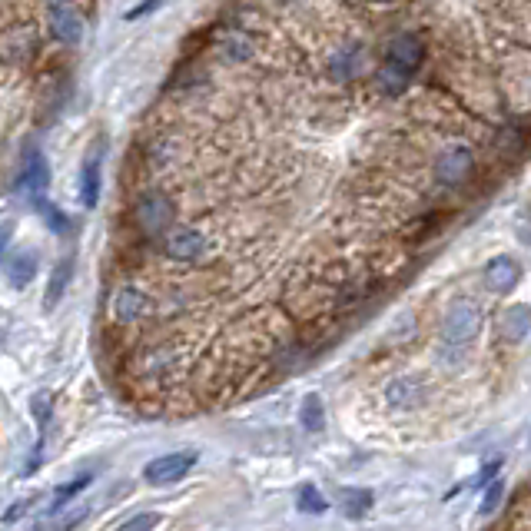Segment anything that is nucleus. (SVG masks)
Listing matches in <instances>:
<instances>
[{
    "label": "nucleus",
    "instance_id": "obj_30",
    "mask_svg": "<svg viewBox=\"0 0 531 531\" xmlns=\"http://www.w3.org/2000/svg\"><path fill=\"white\" fill-rule=\"evenodd\" d=\"M7 239H10V229H0V253L7 249Z\"/></svg>",
    "mask_w": 531,
    "mask_h": 531
},
{
    "label": "nucleus",
    "instance_id": "obj_5",
    "mask_svg": "<svg viewBox=\"0 0 531 531\" xmlns=\"http://www.w3.org/2000/svg\"><path fill=\"white\" fill-rule=\"evenodd\" d=\"M475 170V156L462 143H455V147H445L439 153V160H435V176H439L442 186H462L468 176Z\"/></svg>",
    "mask_w": 531,
    "mask_h": 531
},
{
    "label": "nucleus",
    "instance_id": "obj_31",
    "mask_svg": "<svg viewBox=\"0 0 531 531\" xmlns=\"http://www.w3.org/2000/svg\"><path fill=\"white\" fill-rule=\"evenodd\" d=\"M54 4H74V0H47V7H54Z\"/></svg>",
    "mask_w": 531,
    "mask_h": 531
},
{
    "label": "nucleus",
    "instance_id": "obj_21",
    "mask_svg": "<svg viewBox=\"0 0 531 531\" xmlns=\"http://www.w3.org/2000/svg\"><path fill=\"white\" fill-rule=\"evenodd\" d=\"M296 505H299V512H309V515H322L329 508L326 498H322V492H319L316 485H303V488H299Z\"/></svg>",
    "mask_w": 531,
    "mask_h": 531
},
{
    "label": "nucleus",
    "instance_id": "obj_11",
    "mask_svg": "<svg viewBox=\"0 0 531 531\" xmlns=\"http://www.w3.org/2000/svg\"><path fill=\"white\" fill-rule=\"evenodd\" d=\"M518 279H522V266H518L512 256H495L485 269V283L488 289H495V293H512L518 286Z\"/></svg>",
    "mask_w": 531,
    "mask_h": 531
},
{
    "label": "nucleus",
    "instance_id": "obj_3",
    "mask_svg": "<svg viewBox=\"0 0 531 531\" xmlns=\"http://www.w3.org/2000/svg\"><path fill=\"white\" fill-rule=\"evenodd\" d=\"M160 243H163V256L173 259V263H200L206 249H210L206 236L196 226H170L160 236Z\"/></svg>",
    "mask_w": 531,
    "mask_h": 531
},
{
    "label": "nucleus",
    "instance_id": "obj_29",
    "mask_svg": "<svg viewBox=\"0 0 531 531\" xmlns=\"http://www.w3.org/2000/svg\"><path fill=\"white\" fill-rule=\"evenodd\" d=\"M495 472H498V462H495V465H485V472L475 478V488H482V485H488V478H495Z\"/></svg>",
    "mask_w": 531,
    "mask_h": 531
},
{
    "label": "nucleus",
    "instance_id": "obj_22",
    "mask_svg": "<svg viewBox=\"0 0 531 531\" xmlns=\"http://www.w3.org/2000/svg\"><path fill=\"white\" fill-rule=\"evenodd\" d=\"M37 210L44 213V223L54 229V233H67V229H70L64 210H57V206H50V203H44V200H37Z\"/></svg>",
    "mask_w": 531,
    "mask_h": 531
},
{
    "label": "nucleus",
    "instance_id": "obj_2",
    "mask_svg": "<svg viewBox=\"0 0 531 531\" xmlns=\"http://www.w3.org/2000/svg\"><path fill=\"white\" fill-rule=\"evenodd\" d=\"M153 296L147 289H140L137 283H127L120 286L117 293L110 296V316L117 326H140V322H147L153 316Z\"/></svg>",
    "mask_w": 531,
    "mask_h": 531
},
{
    "label": "nucleus",
    "instance_id": "obj_1",
    "mask_svg": "<svg viewBox=\"0 0 531 531\" xmlns=\"http://www.w3.org/2000/svg\"><path fill=\"white\" fill-rule=\"evenodd\" d=\"M176 220V203L166 196L163 190H147L140 193L130 206V223L140 236L147 239H160L166 229Z\"/></svg>",
    "mask_w": 531,
    "mask_h": 531
},
{
    "label": "nucleus",
    "instance_id": "obj_8",
    "mask_svg": "<svg viewBox=\"0 0 531 531\" xmlns=\"http://www.w3.org/2000/svg\"><path fill=\"white\" fill-rule=\"evenodd\" d=\"M332 77H336V83H352V80H359L362 77V70H366V47L362 44H342L336 50V57H332Z\"/></svg>",
    "mask_w": 531,
    "mask_h": 531
},
{
    "label": "nucleus",
    "instance_id": "obj_12",
    "mask_svg": "<svg viewBox=\"0 0 531 531\" xmlns=\"http://www.w3.org/2000/svg\"><path fill=\"white\" fill-rule=\"evenodd\" d=\"M0 54L10 60H30L37 54V27H17L0 37Z\"/></svg>",
    "mask_w": 531,
    "mask_h": 531
},
{
    "label": "nucleus",
    "instance_id": "obj_9",
    "mask_svg": "<svg viewBox=\"0 0 531 531\" xmlns=\"http://www.w3.org/2000/svg\"><path fill=\"white\" fill-rule=\"evenodd\" d=\"M478 326H482V319H478L475 306L458 303L449 309V316H445V322H442V336L449 342H468L478 332Z\"/></svg>",
    "mask_w": 531,
    "mask_h": 531
},
{
    "label": "nucleus",
    "instance_id": "obj_28",
    "mask_svg": "<svg viewBox=\"0 0 531 531\" xmlns=\"http://www.w3.org/2000/svg\"><path fill=\"white\" fill-rule=\"evenodd\" d=\"M153 525H156L153 515H137V518H130V522H123L127 531H143V528H153Z\"/></svg>",
    "mask_w": 531,
    "mask_h": 531
},
{
    "label": "nucleus",
    "instance_id": "obj_10",
    "mask_svg": "<svg viewBox=\"0 0 531 531\" xmlns=\"http://www.w3.org/2000/svg\"><path fill=\"white\" fill-rule=\"evenodd\" d=\"M216 54H220L226 64H246L253 57V37L246 30H220L216 34Z\"/></svg>",
    "mask_w": 531,
    "mask_h": 531
},
{
    "label": "nucleus",
    "instance_id": "obj_4",
    "mask_svg": "<svg viewBox=\"0 0 531 531\" xmlns=\"http://www.w3.org/2000/svg\"><path fill=\"white\" fill-rule=\"evenodd\" d=\"M196 452H170V455H156L153 462L143 468V478H147L150 485H173V482H180V478H186L193 472V465H196Z\"/></svg>",
    "mask_w": 531,
    "mask_h": 531
},
{
    "label": "nucleus",
    "instance_id": "obj_6",
    "mask_svg": "<svg viewBox=\"0 0 531 531\" xmlns=\"http://www.w3.org/2000/svg\"><path fill=\"white\" fill-rule=\"evenodd\" d=\"M47 27L60 44H77L83 34V17L74 4H54L47 7Z\"/></svg>",
    "mask_w": 531,
    "mask_h": 531
},
{
    "label": "nucleus",
    "instance_id": "obj_17",
    "mask_svg": "<svg viewBox=\"0 0 531 531\" xmlns=\"http://www.w3.org/2000/svg\"><path fill=\"white\" fill-rule=\"evenodd\" d=\"M47 183H50V170H47V160L34 150V156L27 160V170H24V186L34 196H40L47 190Z\"/></svg>",
    "mask_w": 531,
    "mask_h": 531
},
{
    "label": "nucleus",
    "instance_id": "obj_19",
    "mask_svg": "<svg viewBox=\"0 0 531 531\" xmlns=\"http://www.w3.org/2000/svg\"><path fill=\"white\" fill-rule=\"evenodd\" d=\"M419 392L422 389L415 379H395V382H389V389H385V399H389L395 409H405V405H415Z\"/></svg>",
    "mask_w": 531,
    "mask_h": 531
},
{
    "label": "nucleus",
    "instance_id": "obj_26",
    "mask_svg": "<svg viewBox=\"0 0 531 531\" xmlns=\"http://www.w3.org/2000/svg\"><path fill=\"white\" fill-rule=\"evenodd\" d=\"M502 495H505V482H502V478H495L492 488H488V495L482 498V512L492 515L495 508H498V502H502Z\"/></svg>",
    "mask_w": 531,
    "mask_h": 531
},
{
    "label": "nucleus",
    "instance_id": "obj_15",
    "mask_svg": "<svg viewBox=\"0 0 531 531\" xmlns=\"http://www.w3.org/2000/svg\"><path fill=\"white\" fill-rule=\"evenodd\" d=\"M502 339L508 342H522L528 336V329H531V309L528 306H512L502 316Z\"/></svg>",
    "mask_w": 531,
    "mask_h": 531
},
{
    "label": "nucleus",
    "instance_id": "obj_13",
    "mask_svg": "<svg viewBox=\"0 0 531 531\" xmlns=\"http://www.w3.org/2000/svg\"><path fill=\"white\" fill-rule=\"evenodd\" d=\"M37 276V256L34 253H17L7 259V283L14 289H27Z\"/></svg>",
    "mask_w": 531,
    "mask_h": 531
},
{
    "label": "nucleus",
    "instance_id": "obj_25",
    "mask_svg": "<svg viewBox=\"0 0 531 531\" xmlns=\"http://www.w3.org/2000/svg\"><path fill=\"white\" fill-rule=\"evenodd\" d=\"M50 409H54V402H50V395H47V392L34 395V402H30V412H34L37 425H47V419H50Z\"/></svg>",
    "mask_w": 531,
    "mask_h": 531
},
{
    "label": "nucleus",
    "instance_id": "obj_23",
    "mask_svg": "<svg viewBox=\"0 0 531 531\" xmlns=\"http://www.w3.org/2000/svg\"><path fill=\"white\" fill-rule=\"evenodd\" d=\"M90 485V475H80V478H74V482H70L67 488H60V492L54 495V502H50V508H64L70 498H74L80 488H87Z\"/></svg>",
    "mask_w": 531,
    "mask_h": 531
},
{
    "label": "nucleus",
    "instance_id": "obj_27",
    "mask_svg": "<svg viewBox=\"0 0 531 531\" xmlns=\"http://www.w3.org/2000/svg\"><path fill=\"white\" fill-rule=\"evenodd\" d=\"M160 4H163V0H143L140 7H133V10H130L127 20H140V17H147V14H153V10L160 7Z\"/></svg>",
    "mask_w": 531,
    "mask_h": 531
},
{
    "label": "nucleus",
    "instance_id": "obj_20",
    "mask_svg": "<svg viewBox=\"0 0 531 531\" xmlns=\"http://www.w3.org/2000/svg\"><path fill=\"white\" fill-rule=\"evenodd\" d=\"M299 422H303V429H309V432H322V429H326V409H322L319 395H306V399H303V409H299Z\"/></svg>",
    "mask_w": 531,
    "mask_h": 531
},
{
    "label": "nucleus",
    "instance_id": "obj_14",
    "mask_svg": "<svg viewBox=\"0 0 531 531\" xmlns=\"http://www.w3.org/2000/svg\"><path fill=\"white\" fill-rule=\"evenodd\" d=\"M409 80H412L409 70H402L399 64H392V60H385V64L376 70L379 90H382V93H389V97H399V93L409 90Z\"/></svg>",
    "mask_w": 531,
    "mask_h": 531
},
{
    "label": "nucleus",
    "instance_id": "obj_24",
    "mask_svg": "<svg viewBox=\"0 0 531 531\" xmlns=\"http://www.w3.org/2000/svg\"><path fill=\"white\" fill-rule=\"evenodd\" d=\"M67 279H70V266L67 263L57 266V273H54V279H50V289H47V306H54L57 299H60V293H64V286H67Z\"/></svg>",
    "mask_w": 531,
    "mask_h": 531
},
{
    "label": "nucleus",
    "instance_id": "obj_18",
    "mask_svg": "<svg viewBox=\"0 0 531 531\" xmlns=\"http://www.w3.org/2000/svg\"><path fill=\"white\" fill-rule=\"evenodd\" d=\"M339 505L349 518H362L372 508V492H366V488H342Z\"/></svg>",
    "mask_w": 531,
    "mask_h": 531
},
{
    "label": "nucleus",
    "instance_id": "obj_7",
    "mask_svg": "<svg viewBox=\"0 0 531 531\" xmlns=\"http://www.w3.org/2000/svg\"><path fill=\"white\" fill-rule=\"evenodd\" d=\"M385 60L399 64L402 70H419L425 60V40L419 34H395L389 40V50H385Z\"/></svg>",
    "mask_w": 531,
    "mask_h": 531
},
{
    "label": "nucleus",
    "instance_id": "obj_16",
    "mask_svg": "<svg viewBox=\"0 0 531 531\" xmlns=\"http://www.w3.org/2000/svg\"><path fill=\"white\" fill-rule=\"evenodd\" d=\"M100 200V163L97 160H87L83 166V176H80V203L93 210Z\"/></svg>",
    "mask_w": 531,
    "mask_h": 531
}]
</instances>
